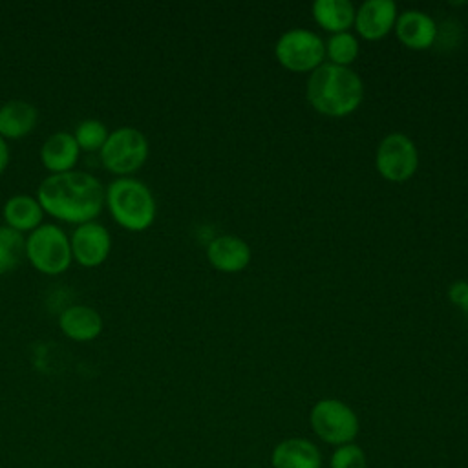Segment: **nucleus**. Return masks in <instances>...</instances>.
I'll list each match as a JSON object with an SVG mask.
<instances>
[{
  "instance_id": "nucleus-4",
  "label": "nucleus",
  "mask_w": 468,
  "mask_h": 468,
  "mask_svg": "<svg viewBox=\"0 0 468 468\" xmlns=\"http://www.w3.org/2000/svg\"><path fill=\"white\" fill-rule=\"evenodd\" d=\"M26 258L42 274H62L73 261L69 236L57 223H42L26 238Z\"/></svg>"
},
{
  "instance_id": "nucleus-17",
  "label": "nucleus",
  "mask_w": 468,
  "mask_h": 468,
  "mask_svg": "<svg viewBox=\"0 0 468 468\" xmlns=\"http://www.w3.org/2000/svg\"><path fill=\"white\" fill-rule=\"evenodd\" d=\"M2 216L7 227L18 232H31L40 227L44 221V210L37 199V196L29 194H15L5 199L2 207Z\"/></svg>"
},
{
  "instance_id": "nucleus-10",
  "label": "nucleus",
  "mask_w": 468,
  "mask_h": 468,
  "mask_svg": "<svg viewBox=\"0 0 468 468\" xmlns=\"http://www.w3.org/2000/svg\"><path fill=\"white\" fill-rule=\"evenodd\" d=\"M58 327L73 342H91L102 333L104 322L95 307L73 303L58 314Z\"/></svg>"
},
{
  "instance_id": "nucleus-1",
  "label": "nucleus",
  "mask_w": 468,
  "mask_h": 468,
  "mask_svg": "<svg viewBox=\"0 0 468 468\" xmlns=\"http://www.w3.org/2000/svg\"><path fill=\"white\" fill-rule=\"evenodd\" d=\"M104 190L93 174L69 170L46 176L37 188V199L44 214L77 227L95 221L102 212Z\"/></svg>"
},
{
  "instance_id": "nucleus-23",
  "label": "nucleus",
  "mask_w": 468,
  "mask_h": 468,
  "mask_svg": "<svg viewBox=\"0 0 468 468\" xmlns=\"http://www.w3.org/2000/svg\"><path fill=\"white\" fill-rule=\"evenodd\" d=\"M448 296H450L453 305H457L459 309L468 313V282L452 283V287L448 291Z\"/></svg>"
},
{
  "instance_id": "nucleus-12",
  "label": "nucleus",
  "mask_w": 468,
  "mask_h": 468,
  "mask_svg": "<svg viewBox=\"0 0 468 468\" xmlns=\"http://www.w3.org/2000/svg\"><path fill=\"white\" fill-rule=\"evenodd\" d=\"M80 148L71 132H53L40 146V163L49 174L75 170Z\"/></svg>"
},
{
  "instance_id": "nucleus-13",
  "label": "nucleus",
  "mask_w": 468,
  "mask_h": 468,
  "mask_svg": "<svg viewBox=\"0 0 468 468\" xmlns=\"http://www.w3.org/2000/svg\"><path fill=\"white\" fill-rule=\"evenodd\" d=\"M207 258L210 265L223 272H238L250 261L249 245L232 234H221L214 238L207 247Z\"/></svg>"
},
{
  "instance_id": "nucleus-20",
  "label": "nucleus",
  "mask_w": 468,
  "mask_h": 468,
  "mask_svg": "<svg viewBox=\"0 0 468 468\" xmlns=\"http://www.w3.org/2000/svg\"><path fill=\"white\" fill-rule=\"evenodd\" d=\"M325 57H329L331 64L349 68V64L358 57V40L347 31L333 33L325 42Z\"/></svg>"
},
{
  "instance_id": "nucleus-9",
  "label": "nucleus",
  "mask_w": 468,
  "mask_h": 468,
  "mask_svg": "<svg viewBox=\"0 0 468 468\" xmlns=\"http://www.w3.org/2000/svg\"><path fill=\"white\" fill-rule=\"evenodd\" d=\"M71 256L80 267L95 269L102 265L112 250V234L99 221L80 223L69 234Z\"/></svg>"
},
{
  "instance_id": "nucleus-7",
  "label": "nucleus",
  "mask_w": 468,
  "mask_h": 468,
  "mask_svg": "<svg viewBox=\"0 0 468 468\" xmlns=\"http://www.w3.org/2000/svg\"><path fill=\"white\" fill-rule=\"evenodd\" d=\"M278 62L291 71H313L325 58V42L313 31L294 27L285 31L274 48Z\"/></svg>"
},
{
  "instance_id": "nucleus-22",
  "label": "nucleus",
  "mask_w": 468,
  "mask_h": 468,
  "mask_svg": "<svg viewBox=\"0 0 468 468\" xmlns=\"http://www.w3.org/2000/svg\"><path fill=\"white\" fill-rule=\"evenodd\" d=\"M366 466H367L366 453L355 442L336 446L329 459V468H366Z\"/></svg>"
},
{
  "instance_id": "nucleus-6",
  "label": "nucleus",
  "mask_w": 468,
  "mask_h": 468,
  "mask_svg": "<svg viewBox=\"0 0 468 468\" xmlns=\"http://www.w3.org/2000/svg\"><path fill=\"white\" fill-rule=\"evenodd\" d=\"M309 424L318 439L335 448L353 442L360 428L356 413L338 399L318 400L311 408Z\"/></svg>"
},
{
  "instance_id": "nucleus-21",
  "label": "nucleus",
  "mask_w": 468,
  "mask_h": 468,
  "mask_svg": "<svg viewBox=\"0 0 468 468\" xmlns=\"http://www.w3.org/2000/svg\"><path fill=\"white\" fill-rule=\"evenodd\" d=\"M71 133L80 152H99L106 143L110 130L99 119H82Z\"/></svg>"
},
{
  "instance_id": "nucleus-3",
  "label": "nucleus",
  "mask_w": 468,
  "mask_h": 468,
  "mask_svg": "<svg viewBox=\"0 0 468 468\" xmlns=\"http://www.w3.org/2000/svg\"><path fill=\"white\" fill-rule=\"evenodd\" d=\"M104 207L126 230H146L155 219V197L148 185L135 177H115L104 190Z\"/></svg>"
},
{
  "instance_id": "nucleus-25",
  "label": "nucleus",
  "mask_w": 468,
  "mask_h": 468,
  "mask_svg": "<svg viewBox=\"0 0 468 468\" xmlns=\"http://www.w3.org/2000/svg\"><path fill=\"white\" fill-rule=\"evenodd\" d=\"M258 468H261V466H258Z\"/></svg>"
},
{
  "instance_id": "nucleus-24",
  "label": "nucleus",
  "mask_w": 468,
  "mask_h": 468,
  "mask_svg": "<svg viewBox=\"0 0 468 468\" xmlns=\"http://www.w3.org/2000/svg\"><path fill=\"white\" fill-rule=\"evenodd\" d=\"M9 157H11V152H9V144L4 137H0V176L4 174V170L7 168L9 165Z\"/></svg>"
},
{
  "instance_id": "nucleus-18",
  "label": "nucleus",
  "mask_w": 468,
  "mask_h": 468,
  "mask_svg": "<svg viewBox=\"0 0 468 468\" xmlns=\"http://www.w3.org/2000/svg\"><path fill=\"white\" fill-rule=\"evenodd\" d=\"M356 9L349 0H316L313 4V18L320 27L331 33H342L355 24Z\"/></svg>"
},
{
  "instance_id": "nucleus-8",
  "label": "nucleus",
  "mask_w": 468,
  "mask_h": 468,
  "mask_svg": "<svg viewBox=\"0 0 468 468\" xmlns=\"http://www.w3.org/2000/svg\"><path fill=\"white\" fill-rule=\"evenodd\" d=\"M377 170L388 181H406L410 179L419 165V154L413 141L404 133H389L386 135L375 155Z\"/></svg>"
},
{
  "instance_id": "nucleus-16",
  "label": "nucleus",
  "mask_w": 468,
  "mask_h": 468,
  "mask_svg": "<svg viewBox=\"0 0 468 468\" xmlns=\"http://www.w3.org/2000/svg\"><path fill=\"white\" fill-rule=\"evenodd\" d=\"M395 33L404 46L411 49H426L437 37V26L428 13L410 9L397 16Z\"/></svg>"
},
{
  "instance_id": "nucleus-15",
  "label": "nucleus",
  "mask_w": 468,
  "mask_h": 468,
  "mask_svg": "<svg viewBox=\"0 0 468 468\" xmlns=\"http://www.w3.org/2000/svg\"><path fill=\"white\" fill-rule=\"evenodd\" d=\"M38 122V110L24 99H9L0 104V137L22 139L29 135Z\"/></svg>"
},
{
  "instance_id": "nucleus-5",
  "label": "nucleus",
  "mask_w": 468,
  "mask_h": 468,
  "mask_svg": "<svg viewBox=\"0 0 468 468\" xmlns=\"http://www.w3.org/2000/svg\"><path fill=\"white\" fill-rule=\"evenodd\" d=\"M148 152V139L139 128L119 126L108 133L99 155L108 172L117 177H130L146 163Z\"/></svg>"
},
{
  "instance_id": "nucleus-19",
  "label": "nucleus",
  "mask_w": 468,
  "mask_h": 468,
  "mask_svg": "<svg viewBox=\"0 0 468 468\" xmlns=\"http://www.w3.org/2000/svg\"><path fill=\"white\" fill-rule=\"evenodd\" d=\"M26 256V238L22 232L0 225V274L15 271Z\"/></svg>"
},
{
  "instance_id": "nucleus-2",
  "label": "nucleus",
  "mask_w": 468,
  "mask_h": 468,
  "mask_svg": "<svg viewBox=\"0 0 468 468\" xmlns=\"http://www.w3.org/2000/svg\"><path fill=\"white\" fill-rule=\"evenodd\" d=\"M362 97V79L351 68L324 62L309 75L307 101L316 112L324 115H349L360 106Z\"/></svg>"
},
{
  "instance_id": "nucleus-14",
  "label": "nucleus",
  "mask_w": 468,
  "mask_h": 468,
  "mask_svg": "<svg viewBox=\"0 0 468 468\" xmlns=\"http://www.w3.org/2000/svg\"><path fill=\"white\" fill-rule=\"evenodd\" d=\"M272 468H322V453L303 437H291L278 442L271 453Z\"/></svg>"
},
{
  "instance_id": "nucleus-11",
  "label": "nucleus",
  "mask_w": 468,
  "mask_h": 468,
  "mask_svg": "<svg viewBox=\"0 0 468 468\" xmlns=\"http://www.w3.org/2000/svg\"><path fill=\"white\" fill-rule=\"evenodd\" d=\"M397 20V5L393 0H366L355 13L356 31L367 38L377 40L389 33Z\"/></svg>"
}]
</instances>
